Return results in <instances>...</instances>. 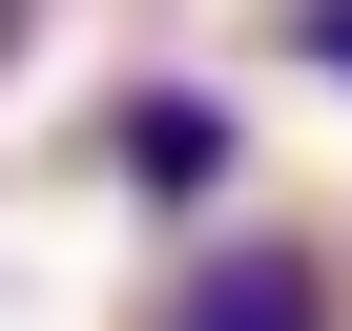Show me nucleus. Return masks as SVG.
Segmentation results:
<instances>
[{
	"label": "nucleus",
	"instance_id": "nucleus-2",
	"mask_svg": "<svg viewBox=\"0 0 352 331\" xmlns=\"http://www.w3.org/2000/svg\"><path fill=\"white\" fill-rule=\"evenodd\" d=\"M104 166H124L145 207H208L228 166H249V124H228L208 83H124V104H104Z\"/></svg>",
	"mask_w": 352,
	"mask_h": 331
},
{
	"label": "nucleus",
	"instance_id": "nucleus-1",
	"mask_svg": "<svg viewBox=\"0 0 352 331\" xmlns=\"http://www.w3.org/2000/svg\"><path fill=\"white\" fill-rule=\"evenodd\" d=\"M145 331H352V269H331L311 228H208Z\"/></svg>",
	"mask_w": 352,
	"mask_h": 331
},
{
	"label": "nucleus",
	"instance_id": "nucleus-3",
	"mask_svg": "<svg viewBox=\"0 0 352 331\" xmlns=\"http://www.w3.org/2000/svg\"><path fill=\"white\" fill-rule=\"evenodd\" d=\"M270 42H290V62H311V83L352 104V0H290V21H270Z\"/></svg>",
	"mask_w": 352,
	"mask_h": 331
},
{
	"label": "nucleus",
	"instance_id": "nucleus-4",
	"mask_svg": "<svg viewBox=\"0 0 352 331\" xmlns=\"http://www.w3.org/2000/svg\"><path fill=\"white\" fill-rule=\"evenodd\" d=\"M21 21H42V0H0V62H21Z\"/></svg>",
	"mask_w": 352,
	"mask_h": 331
}]
</instances>
